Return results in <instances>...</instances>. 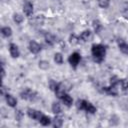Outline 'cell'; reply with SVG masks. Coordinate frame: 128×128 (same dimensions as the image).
I'll return each instance as SVG.
<instances>
[{
	"instance_id": "6da1fadb",
	"label": "cell",
	"mask_w": 128,
	"mask_h": 128,
	"mask_svg": "<svg viewBox=\"0 0 128 128\" xmlns=\"http://www.w3.org/2000/svg\"><path fill=\"white\" fill-rule=\"evenodd\" d=\"M91 54L94 61L98 63L102 62L106 55V46L103 44H93L91 47Z\"/></svg>"
},
{
	"instance_id": "7a4b0ae2",
	"label": "cell",
	"mask_w": 128,
	"mask_h": 128,
	"mask_svg": "<svg viewBox=\"0 0 128 128\" xmlns=\"http://www.w3.org/2000/svg\"><path fill=\"white\" fill-rule=\"evenodd\" d=\"M76 107L79 110H84V111H86L87 113H90V114H94L97 111L96 107L91 102H89L87 100H83V99H78L77 100Z\"/></svg>"
},
{
	"instance_id": "3957f363",
	"label": "cell",
	"mask_w": 128,
	"mask_h": 128,
	"mask_svg": "<svg viewBox=\"0 0 128 128\" xmlns=\"http://www.w3.org/2000/svg\"><path fill=\"white\" fill-rule=\"evenodd\" d=\"M20 96H21V98L24 99V100L33 101V100L37 97V93H36L35 91L29 89V88H26V89H24V90L20 93Z\"/></svg>"
},
{
	"instance_id": "277c9868",
	"label": "cell",
	"mask_w": 128,
	"mask_h": 128,
	"mask_svg": "<svg viewBox=\"0 0 128 128\" xmlns=\"http://www.w3.org/2000/svg\"><path fill=\"white\" fill-rule=\"evenodd\" d=\"M80 60H81V55L78 52H73L68 57V62L73 68H76L78 66V64L80 63Z\"/></svg>"
},
{
	"instance_id": "5b68a950",
	"label": "cell",
	"mask_w": 128,
	"mask_h": 128,
	"mask_svg": "<svg viewBox=\"0 0 128 128\" xmlns=\"http://www.w3.org/2000/svg\"><path fill=\"white\" fill-rule=\"evenodd\" d=\"M28 48H29V51L33 54H38L40 51H41V46L39 43H37L36 41L34 40H31L29 42V45H28Z\"/></svg>"
},
{
	"instance_id": "8992f818",
	"label": "cell",
	"mask_w": 128,
	"mask_h": 128,
	"mask_svg": "<svg viewBox=\"0 0 128 128\" xmlns=\"http://www.w3.org/2000/svg\"><path fill=\"white\" fill-rule=\"evenodd\" d=\"M27 115L30 119H33V120H39L40 117L42 116V113L36 109H33V108H29L27 110Z\"/></svg>"
},
{
	"instance_id": "52a82bcc",
	"label": "cell",
	"mask_w": 128,
	"mask_h": 128,
	"mask_svg": "<svg viewBox=\"0 0 128 128\" xmlns=\"http://www.w3.org/2000/svg\"><path fill=\"white\" fill-rule=\"evenodd\" d=\"M23 12L26 16H31L33 14V4L29 1L26 0L23 4Z\"/></svg>"
},
{
	"instance_id": "ba28073f",
	"label": "cell",
	"mask_w": 128,
	"mask_h": 128,
	"mask_svg": "<svg viewBox=\"0 0 128 128\" xmlns=\"http://www.w3.org/2000/svg\"><path fill=\"white\" fill-rule=\"evenodd\" d=\"M9 52H10V55H11L12 58H18L19 55H20L19 48L15 43H10L9 44Z\"/></svg>"
},
{
	"instance_id": "9c48e42d",
	"label": "cell",
	"mask_w": 128,
	"mask_h": 128,
	"mask_svg": "<svg viewBox=\"0 0 128 128\" xmlns=\"http://www.w3.org/2000/svg\"><path fill=\"white\" fill-rule=\"evenodd\" d=\"M5 100H6V103H7V105L9 107H12V108L16 107V105H17V99L13 95L7 93L5 95Z\"/></svg>"
},
{
	"instance_id": "30bf717a",
	"label": "cell",
	"mask_w": 128,
	"mask_h": 128,
	"mask_svg": "<svg viewBox=\"0 0 128 128\" xmlns=\"http://www.w3.org/2000/svg\"><path fill=\"white\" fill-rule=\"evenodd\" d=\"M93 38V33L88 29V30H84L81 34H80V39L84 42H88V41H91Z\"/></svg>"
},
{
	"instance_id": "8fae6325",
	"label": "cell",
	"mask_w": 128,
	"mask_h": 128,
	"mask_svg": "<svg viewBox=\"0 0 128 128\" xmlns=\"http://www.w3.org/2000/svg\"><path fill=\"white\" fill-rule=\"evenodd\" d=\"M44 39H45V42H46L48 45H50V46H53V45L55 44V42H56L55 36H54L53 34H51V33H48V32L45 33Z\"/></svg>"
},
{
	"instance_id": "7c38bea8",
	"label": "cell",
	"mask_w": 128,
	"mask_h": 128,
	"mask_svg": "<svg viewBox=\"0 0 128 128\" xmlns=\"http://www.w3.org/2000/svg\"><path fill=\"white\" fill-rule=\"evenodd\" d=\"M54 92H55V95H56L59 99H62V97L65 95V89H64V87H63L62 84H57V86H56Z\"/></svg>"
},
{
	"instance_id": "4fadbf2b",
	"label": "cell",
	"mask_w": 128,
	"mask_h": 128,
	"mask_svg": "<svg viewBox=\"0 0 128 128\" xmlns=\"http://www.w3.org/2000/svg\"><path fill=\"white\" fill-rule=\"evenodd\" d=\"M104 91H105L108 95H111V96H117V95H118L117 86H114V85H110L109 87H105Z\"/></svg>"
},
{
	"instance_id": "5bb4252c",
	"label": "cell",
	"mask_w": 128,
	"mask_h": 128,
	"mask_svg": "<svg viewBox=\"0 0 128 128\" xmlns=\"http://www.w3.org/2000/svg\"><path fill=\"white\" fill-rule=\"evenodd\" d=\"M120 41H118V47H119V50L123 53V54H126L128 55V43L124 42L123 40L119 39Z\"/></svg>"
},
{
	"instance_id": "9a60e30c",
	"label": "cell",
	"mask_w": 128,
	"mask_h": 128,
	"mask_svg": "<svg viewBox=\"0 0 128 128\" xmlns=\"http://www.w3.org/2000/svg\"><path fill=\"white\" fill-rule=\"evenodd\" d=\"M62 102H63V104L65 105V106H67V107H70L72 104H73V99H72V97L69 95V94H67V93H65V95L62 97Z\"/></svg>"
},
{
	"instance_id": "2e32d148",
	"label": "cell",
	"mask_w": 128,
	"mask_h": 128,
	"mask_svg": "<svg viewBox=\"0 0 128 128\" xmlns=\"http://www.w3.org/2000/svg\"><path fill=\"white\" fill-rule=\"evenodd\" d=\"M39 122H40V124H41L42 126H49V125L51 124L52 120H51V118H50L49 116L42 114V116H41L40 119H39Z\"/></svg>"
},
{
	"instance_id": "e0dca14e",
	"label": "cell",
	"mask_w": 128,
	"mask_h": 128,
	"mask_svg": "<svg viewBox=\"0 0 128 128\" xmlns=\"http://www.w3.org/2000/svg\"><path fill=\"white\" fill-rule=\"evenodd\" d=\"M92 26H93L94 32L97 33V34L100 33L101 30H102V28H103V26H102V24H101V22H100L99 20H94V21L92 22Z\"/></svg>"
},
{
	"instance_id": "ac0fdd59",
	"label": "cell",
	"mask_w": 128,
	"mask_h": 128,
	"mask_svg": "<svg viewBox=\"0 0 128 128\" xmlns=\"http://www.w3.org/2000/svg\"><path fill=\"white\" fill-rule=\"evenodd\" d=\"M51 110H52V112H53L54 114H56V115L60 114L61 111H62V108H61L60 103H58V102H53V103H52V106H51Z\"/></svg>"
},
{
	"instance_id": "d6986e66",
	"label": "cell",
	"mask_w": 128,
	"mask_h": 128,
	"mask_svg": "<svg viewBox=\"0 0 128 128\" xmlns=\"http://www.w3.org/2000/svg\"><path fill=\"white\" fill-rule=\"evenodd\" d=\"M1 34H2L3 37L8 38V37H10V36L12 35V29H11L10 27H8V26L2 27V28H1Z\"/></svg>"
},
{
	"instance_id": "ffe728a7",
	"label": "cell",
	"mask_w": 128,
	"mask_h": 128,
	"mask_svg": "<svg viewBox=\"0 0 128 128\" xmlns=\"http://www.w3.org/2000/svg\"><path fill=\"white\" fill-rule=\"evenodd\" d=\"M62 125H63V119H62V117L56 116L53 119V126L55 128H60V127H62Z\"/></svg>"
},
{
	"instance_id": "44dd1931",
	"label": "cell",
	"mask_w": 128,
	"mask_h": 128,
	"mask_svg": "<svg viewBox=\"0 0 128 128\" xmlns=\"http://www.w3.org/2000/svg\"><path fill=\"white\" fill-rule=\"evenodd\" d=\"M13 21L16 23V24H21L23 21H24V17L21 15V14H19V13H14L13 14Z\"/></svg>"
},
{
	"instance_id": "7402d4cb",
	"label": "cell",
	"mask_w": 128,
	"mask_h": 128,
	"mask_svg": "<svg viewBox=\"0 0 128 128\" xmlns=\"http://www.w3.org/2000/svg\"><path fill=\"white\" fill-rule=\"evenodd\" d=\"M79 40H80V37H78L77 35H75V34H71L70 36H69V43L71 44V45H77L78 43H79Z\"/></svg>"
},
{
	"instance_id": "603a6c76",
	"label": "cell",
	"mask_w": 128,
	"mask_h": 128,
	"mask_svg": "<svg viewBox=\"0 0 128 128\" xmlns=\"http://www.w3.org/2000/svg\"><path fill=\"white\" fill-rule=\"evenodd\" d=\"M63 61H64V59H63V55H62L61 53L57 52V53L54 54V62H55L56 64L61 65V64L63 63Z\"/></svg>"
},
{
	"instance_id": "cb8c5ba5",
	"label": "cell",
	"mask_w": 128,
	"mask_h": 128,
	"mask_svg": "<svg viewBox=\"0 0 128 128\" xmlns=\"http://www.w3.org/2000/svg\"><path fill=\"white\" fill-rule=\"evenodd\" d=\"M97 2H98L99 7L102 9H106L110 5V0H97Z\"/></svg>"
},
{
	"instance_id": "d4e9b609",
	"label": "cell",
	"mask_w": 128,
	"mask_h": 128,
	"mask_svg": "<svg viewBox=\"0 0 128 128\" xmlns=\"http://www.w3.org/2000/svg\"><path fill=\"white\" fill-rule=\"evenodd\" d=\"M38 66L42 70H47L49 68V62L46 61V60H40L39 63H38Z\"/></svg>"
},
{
	"instance_id": "484cf974",
	"label": "cell",
	"mask_w": 128,
	"mask_h": 128,
	"mask_svg": "<svg viewBox=\"0 0 128 128\" xmlns=\"http://www.w3.org/2000/svg\"><path fill=\"white\" fill-rule=\"evenodd\" d=\"M119 83H120L122 91H127L128 90V80L127 79H120Z\"/></svg>"
},
{
	"instance_id": "4316f807",
	"label": "cell",
	"mask_w": 128,
	"mask_h": 128,
	"mask_svg": "<svg viewBox=\"0 0 128 128\" xmlns=\"http://www.w3.org/2000/svg\"><path fill=\"white\" fill-rule=\"evenodd\" d=\"M23 117H24V113H23L21 110H17L16 113H15V118H16V120H17V121H21V120L23 119Z\"/></svg>"
},
{
	"instance_id": "83f0119b",
	"label": "cell",
	"mask_w": 128,
	"mask_h": 128,
	"mask_svg": "<svg viewBox=\"0 0 128 128\" xmlns=\"http://www.w3.org/2000/svg\"><path fill=\"white\" fill-rule=\"evenodd\" d=\"M120 79L117 77V76H113L110 78V85H114V86H117V84L119 83Z\"/></svg>"
},
{
	"instance_id": "f1b7e54d",
	"label": "cell",
	"mask_w": 128,
	"mask_h": 128,
	"mask_svg": "<svg viewBox=\"0 0 128 128\" xmlns=\"http://www.w3.org/2000/svg\"><path fill=\"white\" fill-rule=\"evenodd\" d=\"M56 86H57V83L54 81V80H50L49 81V88L51 89V90H55V88H56Z\"/></svg>"
},
{
	"instance_id": "f546056e",
	"label": "cell",
	"mask_w": 128,
	"mask_h": 128,
	"mask_svg": "<svg viewBox=\"0 0 128 128\" xmlns=\"http://www.w3.org/2000/svg\"><path fill=\"white\" fill-rule=\"evenodd\" d=\"M4 93H5V87H4V86H2V88H1V94H2V95H4Z\"/></svg>"
}]
</instances>
